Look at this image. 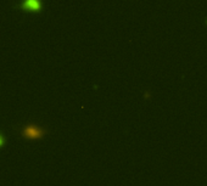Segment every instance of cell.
Returning a JSON list of instances; mask_svg holds the SVG:
<instances>
[{
	"mask_svg": "<svg viewBox=\"0 0 207 186\" xmlns=\"http://www.w3.org/2000/svg\"><path fill=\"white\" fill-rule=\"evenodd\" d=\"M5 145V137L3 136V134L0 133V147H3Z\"/></svg>",
	"mask_w": 207,
	"mask_h": 186,
	"instance_id": "3",
	"label": "cell"
},
{
	"mask_svg": "<svg viewBox=\"0 0 207 186\" xmlns=\"http://www.w3.org/2000/svg\"><path fill=\"white\" fill-rule=\"evenodd\" d=\"M15 129L17 130L20 136L22 139H25V140H39V139H43L48 134L47 128L34 124V123L18 125V127H15Z\"/></svg>",
	"mask_w": 207,
	"mask_h": 186,
	"instance_id": "1",
	"label": "cell"
},
{
	"mask_svg": "<svg viewBox=\"0 0 207 186\" xmlns=\"http://www.w3.org/2000/svg\"><path fill=\"white\" fill-rule=\"evenodd\" d=\"M14 8L23 12H39L43 9V4L41 0H20Z\"/></svg>",
	"mask_w": 207,
	"mask_h": 186,
	"instance_id": "2",
	"label": "cell"
}]
</instances>
